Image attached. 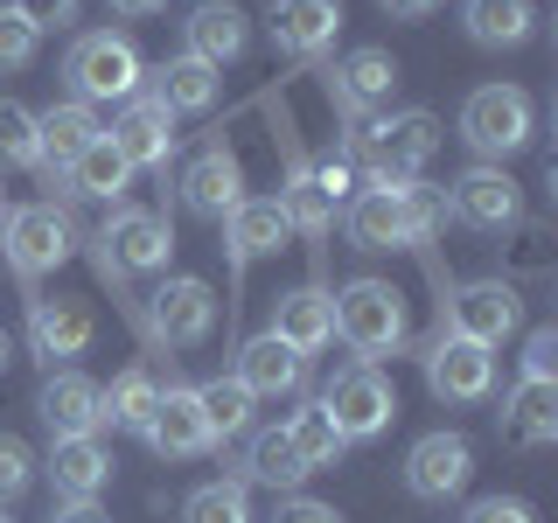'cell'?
Instances as JSON below:
<instances>
[{
	"mask_svg": "<svg viewBox=\"0 0 558 523\" xmlns=\"http://www.w3.org/2000/svg\"><path fill=\"white\" fill-rule=\"evenodd\" d=\"M189 49L182 57H196L209 70H223V63H238L244 49H252V22H244V8H231V0H203L196 14H189Z\"/></svg>",
	"mask_w": 558,
	"mask_h": 523,
	"instance_id": "cell-22",
	"label": "cell"
},
{
	"mask_svg": "<svg viewBox=\"0 0 558 523\" xmlns=\"http://www.w3.org/2000/svg\"><path fill=\"white\" fill-rule=\"evenodd\" d=\"M342 231L356 252H398L405 238V203H398V188H363V196H349L342 209Z\"/></svg>",
	"mask_w": 558,
	"mask_h": 523,
	"instance_id": "cell-25",
	"label": "cell"
},
{
	"mask_svg": "<svg viewBox=\"0 0 558 523\" xmlns=\"http://www.w3.org/2000/svg\"><path fill=\"white\" fill-rule=\"evenodd\" d=\"M336 336L356 349L363 363L398 356L405 349V293L391 279H349L336 293Z\"/></svg>",
	"mask_w": 558,
	"mask_h": 523,
	"instance_id": "cell-3",
	"label": "cell"
},
{
	"mask_svg": "<svg viewBox=\"0 0 558 523\" xmlns=\"http://www.w3.org/2000/svg\"><path fill=\"white\" fill-rule=\"evenodd\" d=\"M63 77H70V92H77V105H92V112H98V105H126V98H140V84H147V63H140L133 35L92 28V35H77V49H70Z\"/></svg>",
	"mask_w": 558,
	"mask_h": 523,
	"instance_id": "cell-2",
	"label": "cell"
},
{
	"mask_svg": "<svg viewBox=\"0 0 558 523\" xmlns=\"http://www.w3.org/2000/svg\"><path fill=\"white\" fill-rule=\"evenodd\" d=\"M398 203H405V238L412 244H433V238H440V223H447V196H440V188L405 182V188H398Z\"/></svg>",
	"mask_w": 558,
	"mask_h": 523,
	"instance_id": "cell-38",
	"label": "cell"
},
{
	"mask_svg": "<svg viewBox=\"0 0 558 523\" xmlns=\"http://www.w3.org/2000/svg\"><path fill=\"white\" fill-rule=\"evenodd\" d=\"M447 209L468 223V231H482V238H502V231H517V217H523V188L510 182L502 168H468L461 182H453V196Z\"/></svg>",
	"mask_w": 558,
	"mask_h": 523,
	"instance_id": "cell-10",
	"label": "cell"
},
{
	"mask_svg": "<svg viewBox=\"0 0 558 523\" xmlns=\"http://www.w3.org/2000/svg\"><path fill=\"white\" fill-rule=\"evenodd\" d=\"M523 377L531 384H558V328H537L523 342Z\"/></svg>",
	"mask_w": 558,
	"mask_h": 523,
	"instance_id": "cell-41",
	"label": "cell"
},
{
	"mask_svg": "<svg viewBox=\"0 0 558 523\" xmlns=\"http://www.w3.org/2000/svg\"><path fill=\"white\" fill-rule=\"evenodd\" d=\"M182 203L196 209V217H209V223H223L244 203V168H238V154L223 147V139H217V147H203L196 161L182 168Z\"/></svg>",
	"mask_w": 558,
	"mask_h": 523,
	"instance_id": "cell-17",
	"label": "cell"
},
{
	"mask_svg": "<svg viewBox=\"0 0 558 523\" xmlns=\"http://www.w3.org/2000/svg\"><path fill=\"white\" fill-rule=\"evenodd\" d=\"M502 433L517 447H551L558 440V384H531L523 377L510 398H502Z\"/></svg>",
	"mask_w": 558,
	"mask_h": 523,
	"instance_id": "cell-27",
	"label": "cell"
},
{
	"mask_svg": "<svg viewBox=\"0 0 558 523\" xmlns=\"http://www.w3.org/2000/svg\"><path fill=\"white\" fill-rule=\"evenodd\" d=\"M105 139L119 147L126 168H168L174 161V112L154 92H140V98L119 105V119L105 126Z\"/></svg>",
	"mask_w": 558,
	"mask_h": 523,
	"instance_id": "cell-12",
	"label": "cell"
},
{
	"mask_svg": "<svg viewBox=\"0 0 558 523\" xmlns=\"http://www.w3.org/2000/svg\"><path fill=\"white\" fill-rule=\"evenodd\" d=\"M461 523H537L531 510H523V502H510V496H482L475 510H468Z\"/></svg>",
	"mask_w": 558,
	"mask_h": 523,
	"instance_id": "cell-44",
	"label": "cell"
},
{
	"mask_svg": "<svg viewBox=\"0 0 558 523\" xmlns=\"http://www.w3.org/2000/svg\"><path fill=\"white\" fill-rule=\"evenodd\" d=\"M342 35V0H272V42L287 57H328Z\"/></svg>",
	"mask_w": 558,
	"mask_h": 523,
	"instance_id": "cell-18",
	"label": "cell"
},
{
	"mask_svg": "<svg viewBox=\"0 0 558 523\" xmlns=\"http://www.w3.org/2000/svg\"><path fill=\"white\" fill-rule=\"evenodd\" d=\"M322 412L336 418L342 440H377V433L398 418V391H391V377L371 370V363H349V370H336V384L322 391Z\"/></svg>",
	"mask_w": 558,
	"mask_h": 523,
	"instance_id": "cell-6",
	"label": "cell"
},
{
	"mask_svg": "<svg viewBox=\"0 0 558 523\" xmlns=\"http://www.w3.org/2000/svg\"><path fill=\"white\" fill-rule=\"evenodd\" d=\"M287 440H293V453L307 461V475H314V467H336V453L349 447L342 433H336V418L322 412V398H307V405L287 418Z\"/></svg>",
	"mask_w": 558,
	"mask_h": 523,
	"instance_id": "cell-35",
	"label": "cell"
},
{
	"mask_svg": "<svg viewBox=\"0 0 558 523\" xmlns=\"http://www.w3.org/2000/svg\"><path fill=\"white\" fill-rule=\"evenodd\" d=\"M147 77H154V98H161L174 119H182V112H209V105H217V92H223L217 70L196 63V57H168L161 70H147Z\"/></svg>",
	"mask_w": 558,
	"mask_h": 523,
	"instance_id": "cell-30",
	"label": "cell"
},
{
	"mask_svg": "<svg viewBox=\"0 0 558 523\" xmlns=\"http://www.w3.org/2000/svg\"><path fill=\"white\" fill-rule=\"evenodd\" d=\"M49 482H57L63 502H98V488L112 482V453L98 447V433H77V440H49Z\"/></svg>",
	"mask_w": 558,
	"mask_h": 523,
	"instance_id": "cell-24",
	"label": "cell"
},
{
	"mask_svg": "<svg viewBox=\"0 0 558 523\" xmlns=\"http://www.w3.org/2000/svg\"><path fill=\"white\" fill-rule=\"evenodd\" d=\"M35 49H43V35H35L14 8H0V77L28 70V63H35Z\"/></svg>",
	"mask_w": 558,
	"mask_h": 523,
	"instance_id": "cell-39",
	"label": "cell"
},
{
	"mask_svg": "<svg viewBox=\"0 0 558 523\" xmlns=\"http://www.w3.org/2000/svg\"><path fill=\"white\" fill-rule=\"evenodd\" d=\"M98 244H105V272H168L174 258V231L161 209H112Z\"/></svg>",
	"mask_w": 558,
	"mask_h": 523,
	"instance_id": "cell-8",
	"label": "cell"
},
{
	"mask_svg": "<svg viewBox=\"0 0 558 523\" xmlns=\"http://www.w3.org/2000/svg\"><path fill=\"white\" fill-rule=\"evenodd\" d=\"M223 244H231L238 272H252L258 258H272L279 244H287V209H279V196H244L231 217H223Z\"/></svg>",
	"mask_w": 558,
	"mask_h": 523,
	"instance_id": "cell-20",
	"label": "cell"
},
{
	"mask_svg": "<svg viewBox=\"0 0 558 523\" xmlns=\"http://www.w3.org/2000/svg\"><path fill=\"white\" fill-rule=\"evenodd\" d=\"M14 14L43 35V28H70V22H77V0H14Z\"/></svg>",
	"mask_w": 558,
	"mask_h": 523,
	"instance_id": "cell-42",
	"label": "cell"
},
{
	"mask_svg": "<svg viewBox=\"0 0 558 523\" xmlns=\"http://www.w3.org/2000/svg\"><path fill=\"white\" fill-rule=\"evenodd\" d=\"M0 217H8V203H0Z\"/></svg>",
	"mask_w": 558,
	"mask_h": 523,
	"instance_id": "cell-51",
	"label": "cell"
},
{
	"mask_svg": "<svg viewBox=\"0 0 558 523\" xmlns=\"http://www.w3.org/2000/svg\"><path fill=\"white\" fill-rule=\"evenodd\" d=\"M440 154V119L433 112H391V119H371V126L349 133V168L371 174V188H405L433 168Z\"/></svg>",
	"mask_w": 558,
	"mask_h": 523,
	"instance_id": "cell-1",
	"label": "cell"
},
{
	"mask_svg": "<svg viewBox=\"0 0 558 523\" xmlns=\"http://www.w3.org/2000/svg\"><path fill=\"white\" fill-rule=\"evenodd\" d=\"M98 133H105V119L92 112V105H77V98L35 112V168H43V182L57 188V196H70V188H63V168L77 161V154L92 147Z\"/></svg>",
	"mask_w": 558,
	"mask_h": 523,
	"instance_id": "cell-9",
	"label": "cell"
},
{
	"mask_svg": "<svg viewBox=\"0 0 558 523\" xmlns=\"http://www.w3.org/2000/svg\"><path fill=\"white\" fill-rule=\"evenodd\" d=\"M0 523H14V516H8V510H0Z\"/></svg>",
	"mask_w": 558,
	"mask_h": 523,
	"instance_id": "cell-50",
	"label": "cell"
},
{
	"mask_svg": "<svg viewBox=\"0 0 558 523\" xmlns=\"http://www.w3.org/2000/svg\"><path fill=\"white\" fill-rule=\"evenodd\" d=\"M63 188H70V196H92V203H119V196L133 188V168L119 161V147H112V139L98 133L92 147H84L77 161L63 168Z\"/></svg>",
	"mask_w": 558,
	"mask_h": 523,
	"instance_id": "cell-29",
	"label": "cell"
},
{
	"mask_svg": "<svg viewBox=\"0 0 558 523\" xmlns=\"http://www.w3.org/2000/svg\"><path fill=\"white\" fill-rule=\"evenodd\" d=\"M35 168V112L22 98H0V174Z\"/></svg>",
	"mask_w": 558,
	"mask_h": 523,
	"instance_id": "cell-37",
	"label": "cell"
},
{
	"mask_svg": "<svg viewBox=\"0 0 558 523\" xmlns=\"http://www.w3.org/2000/svg\"><path fill=\"white\" fill-rule=\"evenodd\" d=\"M182 523H252V496H244V482H203L182 502Z\"/></svg>",
	"mask_w": 558,
	"mask_h": 523,
	"instance_id": "cell-36",
	"label": "cell"
},
{
	"mask_svg": "<svg viewBox=\"0 0 558 523\" xmlns=\"http://www.w3.org/2000/svg\"><path fill=\"white\" fill-rule=\"evenodd\" d=\"M140 440L161 453V461H196V453L217 447V440H209V426H203L196 384H168V391H161V405H154V418L140 426Z\"/></svg>",
	"mask_w": 558,
	"mask_h": 523,
	"instance_id": "cell-15",
	"label": "cell"
},
{
	"mask_svg": "<svg viewBox=\"0 0 558 523\" xmlns=\"http://www.w3.org/2000/svg\"><path fill=\"white\" fill-rule=\"evenodd\" d=\"M244 482H266V488H301L307 482V461L293 453L287 426L252 433V447H244Z\"/></svg>",
	"mask_w": 558,
	"mask_h": 523,
	"instance_id": "cell-34",
	"label": "cell"
},
{
	"mask_svg": "<svg viewBox=\"0 0 558 523\" xmlns=\"http://www.w3.org/2000/svg\"><path fill=\"white\" fill-rule=\"evenodd\" d=\"M154 405H161V384H154V370H119L112 384H98V412H105V426H126L140 433L154 418Z\"/></svg>",
	"mask_w": 558,
	"mask_h": 523,
	"instance_id": "cell-31",
	"label": "cell"
},
{
	"mask_svg": "<svg viewBox=\"0 0 558 523\" xmlns=\"http://www.w3.org/2000/svg\"><path fill=\"white\" fill-rule=\"evenodd\" d=\"M49 523H112V516H105L98 502H63V510L49 516Z\"/></svg>",
	"mask_w": 558,
	"mask_h": 523,
	"instance_id": "cell-47",
	"label": "cell"
},
{
	"mask_svg": "<svg viewBox=\"0 0 558 523\" xmlns=\"http://www.w3.org/2000/svg\"><path fill=\"white\" fill-rule=\"evenodd\" d=\"M8 356H14V342H8V328H0V370H8Z\"/></svg>",
	"mask_w": 558,
	"mask_h": 523,
	"instance_id": "cell-49",
	"label": "cell"
},
{
	"mask_svg": "<svg viewBox=\"0 0 558 523\" xmlns=\"http://www.w3.org/2000/svg\"><path fill=\"white\" fill-rule=\"evenodd\" d=\"M468 475H475V447H468V433H426V440H412V453H405V488L418 502L461 496Z\"/></svg>",
	"mask_w": 558,
	"mask_h": 523,
	"instance_id": "cell-11",
	"label": "cell"
},
{
	"mask_svg": "<svg viewBox=\"0 0 558 523\" xmlns=\"http://www.w3.org/2000/svg\"><path fill=\"white\" fill-rule=\"evenodd\" d=\"M461 28L482 49H517L537 28V0H461Z\"/></svg>",
	"mask_w": 558,
	"mask_h": 523,
	"instance_id": "cell-26",
	"label": "cell"
},
{
	"mask_svg": "<svg viewBox=\"0 0 558 523\" xmlns=\"http://www.w3.org/2000/svg\"><path fill=\"white\" fill-rule=\"evenodd\" d=\"M433 8H447V0H384V14H398V22H426Z\"/></svg>",
	"mask_w": 558,
	"mask_h": 523,
	"instance_id": "cell-46",
	"label": "cell"
},
{
	"mask_svg": "<svg viewBox=\"0 0 558 523\" xmlns=\"http://www.w3.org/2000/svg\"><path fill=\"white\" fill-rule=\"evenodd\" d=\"M28 482H35V453L14 440V433H0V510H8L14 496H28Z\"/></svg>",
	"mask_w": 558,
	"mask_h": 523,
	"instance_id": "cell-40",
	"label": "cell"
},
{
	"mask_svg": "<svg viewBox=\"0 0 558 523\" xmlns=\"http://www.w3.org/2000/svg\"><path fill=\"white\" fill-rule=\"evenodd\" d=\"M398 92V57L391 49H349V63L336 70V105H349V112H363V105H384Z\"/></svg>",
	"mask_w": 558,
	"mask_h": 523,
	"instance_id": "cell-28",
	"label": "cell"
},
{
	"mask_svg": "<svg viewBox=\"0 0 558 523\" xmlns=\"http://www.w3.org/2000/svg\"><path fill=\"white\" fill-rule=\"evenodd\" d=\"M531 133H537L531 92H517V84H482V92H468V105H461V139L482 154L488 168H496L502 154L531 147Z\"/></svg>",
	"mask_w": 558,
	"mask_h": 523,
	"instance_id": "cell-4",
	"label": "cell"
},
{
	"mask_svg": "<svg viewBox=\"0 0 558 523\" xmlns=\"http://www.w3.org/2000/svg\"><path fill=\"white\" fill-rule=\"evenodd\" d=\"M112 8H119V14H126V22H147V14H161V8H168V0H112Z\"/></svg>",
	"mask_w": 558,
	"mask_h": 523,
	"instance_id": "cell-48",
	"label": "cell"
},
{
	"mask_svg": "<svg viewBox=\"0 0 558 523\" xmlns=\"http://www.w3.org/2000/svg\"><path fill=\"white\" fill-rule=\"evenodd\" d=\"M426 384L447 405H482V398L496 391V356L475 349V342H461V336H440L433 356H426Z\"/></svg>",
	"mask_w": 558,
	"mask_h": 523,
	"instance_id": "cell-14",
	"label": "cell"
},
{
	"mask_svg": "<svg viewBox=\"0 0 558 523\" xmlns=\"http://www.w3.org/2000/svg\"><path fill=\"white\" fill-rule=\"evenodd\" d=\"M35 412H43L49 440H77V433H98L105 412H98V384L84 370H57L43 384V398H35Z\"/></svg>",
	"mask_w": 558,
	"mask_h": 523,
	"instance_id": "cell-23",
	"label": "cell"
},
{
	"mask_svg": "<svg viewBox=\"0 0 558 523\" xmlns=\"http://www.w3.org/2000/svg\"><path fill=\"white\" fill-rule=\"evenodd\" d=\"M196 405H203V426H209V440H244L252 433V405L258 398L244 391L238 377H209V384H196Z\"/></svg>",
	"mask_w": 558,
	"mask_h": 523,
	"instance_id": "cell-33",
	"label": "cell"
},
{
	"mask_svg": "<svg viewBox=\"0 0 558 523\" xmlns=\"http://www.w3.org/2000/svg\"><path fill=\"white\" fill-rule=\"evenodd\" d=\"M231 377H238L252 398H293V391L307 384V356H301V349H287V342L266 328V336H252V342L238 349V370H231Z\"/></svg>",
	"mask_w": 558,
	"mask_h": 523,
	"instance_id": "cell-19",
	"label": "cell"
},
{
	"mask_svg": "<svg viewBox=\"0 0 558 523\" xmlns=\"http://www.w3.org/2000/svg\"><path fill=\"white\" fill-rule=\"evenodd\" d=\"M272 336L287 342V349H301V356L328 349V342H336V293H328V287H293V293H279Z\"/></svg>",
	"mask_w": 558,
	"mask_h": 523,
	"instance_id": "cell-21",
	"label": "cell"
},
{
	"mask_svg": "<svg viewBox=\"0 0 558 523\" xmlns=\"http://www.w3.org/2000/svg\"><path fill=\"white\" fill-rule=\"evenodd\" d=\"M349 174H356L349 161H322V168H314V182L328 188V203H336V209H342V196H349Z\"/></svg>",
	"mask_w": 558,
	"mask_h": 523,
	"instance_id": "cell-45",
	"label": "cell"
},
{
	"mask_svg": "<svg viewBox=\"0 0 558 523\" xmlns=\"http://www.w3.org/2000/svg\"><path fill=\"white\" fill-rule=\"evenodd\" d=\"M279 209H287V231H301L307 244H328V231H336V203H328V188L301 161H293V182L279 188Z\"/></svg>",
	"mask_w": 558,
	"mask_h": 523,
	"instance_id": "cell-32",
	"label": "cell"
},
{
	"mask_svg": "<svg viewBox=\"0 0 558 523\" xmlns=\"http://www.w3.org/2000/svg\"><path fill=\"white\" fill-rule=\"evenodd\" d=\"M272 523H342V510L336 502H314V496H287Z\"/></svg>",
	"mask_w": 558,
	"mask_h": 523,
	"instance_id": "cell-43",
	"label": "cell"
},
{
	"mask_svg": "<svg viewBox=\"0 0 558 523\" xmlns=\"http://www.w3.org/2000/svg\"><path fill=\"white\" fill-rule=\"evenodd\" d=\"M0 252H8V266L28 279H49L70 258V223H63V209L57 203H22V209H8L0 217Z\"/></svg>",
	"mask_w": 558,
	"mask_h": 523,
	"instance_id": "cell-5",
	"label": "cell"
},
{
	"mask_svg": "<svg viewBox=\"0 0 558 523\" xmlns=\"http://www.w3.org/2000/svg\"><path fill=\"white\" fill-rule=\"evenodd\" d=\"M98 336V321H92V301H70V293H35L28 301V342H35V356L43 363H57V356H84Z\"/></svg>",
	"mask_w": 558,
	"mask_h": 523,
	"instance_id": "cell-16",
	"label": "cell"
},
{
	"mask_svg": "<svg viewBox=\"0 0 558 523\" xmlns=\"http://www.w3.org/2000/svg\"><path fill=\"white\" fill-rule=\"evenodd\" d=\"M440 314H447V336H461L475 349H496L502 336H517L523 301H517V287H502V279H475V287L447 293Z\"/></svg>",
	"mask_w": 558,
	"mask_h": 523,
	"instance_id": "cell-7",
	"label": "cell"
},
{
	"mask_svg": "<svg viewBox=\"0 0 558 523\" xmlns=\"http://www.w3.org/2000/svg\"><path fill=\"white\" fill-rule=\"evenodd\" d=\"M147 321H154L161 342L196 349V342L217 336V293H209V279H168V287H154Z\"/></svg>",
	"mask_w": 558,
	"mask_h": 523,
	"instance_id": "cell-13",
	"label": "cell"
}]
</instances>
